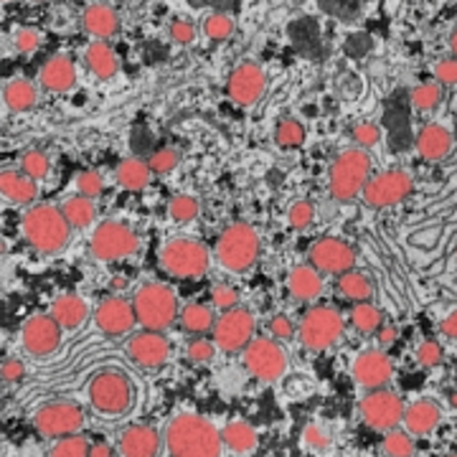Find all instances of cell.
Listing matches in <instances>:
<instances>
[{
	"mask_svg": "<svg viewBox=\"0 0 457 457\" xmlns=\"http://www.w3.org/2000/svg\"><path fill=\"white\" fill-rule=\"evenodd\" d=\"M165 447L170 457H221L224 437L206 417L180 411L165 427Z\"/></svg>",
	"mask_w": 457,
	"mask_h": 457,
	"instance_id": "cell-1",
	"label": "cell"
},
{
	"mask_svg": "<svg viewBox=\"0 0 457 457\" xmlns=\"http://www.w3.org/2000/svg\"><path fill=\"white\" fill-rule=\"evenodd\" d=\"M23 237L36 252L54 254V252H59L69 245L71 224L66 221L62 206L36 204L23 216Z\"/></svg>",
	"mask_w": 457,
	"mask_h": 457,
	"instance_id": "cell-2",
	"label": "cell"
},
{
	"mask_svg": "<svg viewBox=\"0 0 457 457\" xmlns=\"http://www.w3.org/2000/svg\"><path fill=\"white\" fill-rule=\"evenodd\" d=\"M371 155L363 147H348L330 163L328 170V188L336 201H353L363 194L371 179Z\"/></svg>",
	"mask_w": 457,
	"mask_h": 457,
	"instance_id": "cell-3",
	"label": "cell"
},
{
	"mask_svg": "<svg viewBox=\"0 0 457 457\" xmlns=\"http://www.w3.org/2000/svg\"><path fill=\"white\" fill-rule=\"evenodd\" d=\"M132 308L137 315V323L147 330H165L180 318L179 297L168 285L161 282L143 285L132 297Z\"/></svg>",
	"mask_w": 457,
	"mask_h": 457,
	"instance_id": "cell-4",
	"label": "cell"
},
{
	"mask_svg": "<svg viewBox=\"0 0 457 457\" xmlns=\"http://www.w3.org/2000/svg\"><path fill=\"white\" fill-rule=\"evenodd\" d=\"M260 234L249 224H231L221 231L213 246L219 264L237 275L254 267V262L260 260Z\"/></svg>",
	"mask_w": 457,
	"mask_h": 457,
	"instance_id": "cell-5",
	"label": "cell"
},
{
	"mask_svg": "<svg viewBox=\"0 0 457 457\" xmlns=\"http://www.w3.org/2000/svg\"><path fill=\"white\" fill-rule=\"evenodd\" d=\"M89 404L97 414L104 417H120L132 407V384L128 376L117 374V371H99L89 386H87Z\"/></svg>",
	"mask_w": 457,
	"mask_h": 457,
	"instance_id": "cell-6",
	"label": "cell"
},
{
	"mask_svg": "<svg viewBox=\"0 0 457 457\" xmlns=\"http://www.w3.org/2000/svg\"><path fill=\"white\" fill-rule=\"evenodd\" d=\"M343 315L330 305H315L305 312L303 323L297 328L300 343L311 351H328L343 338Z\"/></svg>",
	"mask_w": 457,
	"mask_h": 457,
	"instance_id": "cell-7",
	"label": "cell"
},
{
	"mask_svg": "<svg viewBox=\"0 0 457 457\" xmlns=\"http://www.w3.org/2000/svg\"><path fill=\"white\" fill-rule=\"evenodd\" d=\"M209 249L196 242V239H170L168 245L161 249V264L173 275L180 279H196L201 275H206L209 270Z\"/></svg>",
	"mask_w": 457,
	"mask_h": 457,
	"instance_id": "cell-8",
	"label": "cell"
},
{
	"mask_svg": "<svg viewBox=\"0 0 457 457\" xmlns=\"http://www.w3.org/2000/svg\"><path fill=\"white\" fill-rule=\"evenodd\" d=\"M92 254L102 262H117L132 257L140 249V237L122 221H102L89 239Z\"/></svg>",
	"mask_w": 457,
	"mask_h": 457,
	"instance_id": "cell-9",
	"label": "cell"
},
{
	"mask_svg": "<svg viewBox=\"0 0 457 457\" xmlns=\"http://www.w3.org/2000/svg\"><path fill=\"white\" fill-rule=\"evenodd\" d=\"M87 422L84 409L74 402H49L33 414V427L51 440L77 435Z\"/></svg>",
	"mask_w": 457,
	"mask_h": 457,
	"instance_id": "cell-10",
	"label": "cell"
},
{
	"mask_svg": "<svg viewBox=\"0 0 457 457\" xmlns=\"http://www.w3.org/2000/svg\"><path fill=\"white\" fill-rule=\"evenodd\" d=\"M361 420L371 429H378V432H392L399 425H404V402L396 392H389V389H376V392H369L359 404Z\"/></svg>",
	"mask_w": 457,
	"mask_h": 457,
	"instance_id": "cell-11",
	"label": "cell"
},
{
	"mask_svg": "<svg viewBox=\"0 0 457 457\" xmlns=\"http://www.w3.org/2000/svg\"><path fill=\"white\" fill-rule=\"evenodd\" d=\"M245 366L262 384H275L287 371V353L275 338H254L245 348Z\"/></svg>",
	"mask_w": 457,
	"mask_h": 457,
	"instance_id": "cell-12",
	"label": "cell"
},
{
	"mask_svg": "<svg viewBox=\"0 0 457 457\" xmlns=\"http://www.w3.org/2000/svg\"><path fill=\"white\" fill-rule=\"evenodd\" d=\"M411 188H414V179L409 176L407 170L392 168V170L371 176L361 196L371 209H389V206L402 204L411 194Z\"/></svg>",
	"mask_w": 457,
	"mask_h": 457,
	"instance_id": "cell-13",
	"label": "cell"
},
{
	"mask_svg": "<svg viewBox=\"0 0 457 457\" xmlns=\"http://www.w3.org/2000/svg\"><path fill=\"white\" fill-rule=\"evenodd\" d=\"M254 328H257V320L252 311L246 308H234V311H227L213 326V343L227 351V353H234V351H245L249 343L254 341Z\"/></svg>",
	"mask_w": 457,
	"mask_h": 457,
	"instance_id": "cell-14",
	"label": "cell"
},
{
	"mask_svg": "<svg viewBox=\"0 0 457 457\" xmlns=\"http://www.w3.org/2000/svg\"><path fill=\"white\" fill-rule=\"evenodd\" d=\"M62 330L64 328L56 323L54 315H31L23 328H21V345L26 353H31L36 359H44V356H51L59 343H62Z\"/></svg>",
	"mask_w": 457,
	"mask_h": 457,
	"instance_id": "cell-15",
	"label": "cell"
},
{
	"mask_svg": "<svg viewBox=\"0 0 457 457\" xmlns=\"http://www.w3.org/2000/svg\"><path fill=\"white\" fill-rule=\"evenodd\" d=\"M267 89V74L257 62H242L231 69L227 79V95L239 107L257 104Z\"/></svg>",
	"mask_w": 457,
	"mask_h": 457,
	"instance_id": "cell-16",
	"label": "cell"
},
{
	"mask_svg": "<svg viewBox=\"0 0 457 457\" xmlns=\"http://www.w3.org/2000/svg\"><path fill=\"white\" fill-rule=\"evenodd\" d=\"M311 264L323 275L341 278L353 270L356 264V249L343 242L338 237H323L311 246Z\"/></svg>",
	"mask_w": 457,
	"mask_h": 457,
	"instance_id": "cell-17",
	"label": "cell"
},
{
	"mask_svg": "<svg viewBox=\"0 0 457 457\" xmlns=\"http://www.w3.org/2000/svg\"><path fill=\"white\" fill-rule=\"evenodd\" d=\"M351 374L356 378L361 389L376 392V389H386V384L392 381L394 363L386 351L381 348H366L353 359Z\"/></svg>",
	"mask_w": 457,
	"mask_h": 457,
	"instance_id": "cell-18",
	"label": "cell"
},
{
	"mask_svg": "<svg viewBox=\"0 0 457 457\" xmlns=\"http://www.w3.org/2000/svg\"><path fill=\"white\" fill-rule=\"evenodd\" d=\"M128 356L140 369H161L165 366V361L170 359V343L161 330L143 328L128 341Z\"/></svg>",
	"mask_w": 457,
	"mask_h": 457,
	"instance_id": "cell-19",
	"label": "cell"
},
{
	"mask_svg": "<svg viewBox=\"0 0 457 457\" xmlns=\"http://www.w3.org/2000/svg\"><path fill=\"white\" fill-rule=\"evenodd\" d=\"M95 323L104 333V336H112V338H120V336H128L135 323H137V315H135V308L132 303L122 300V297H107L102 300L95 311Z\"/></svg>",
	"mask_w": 457,
	"mask_h": 457,
	"instance_id": "cell-20",
	"label": "cell"
},
{
	"mask_svg": "<svg viewBox=\"0 0 457 457\" xmlns=\"http://www.w3.org/2000/svg\"><path fill=\"white\" fill-rule=\"evenodd\" d=\"M161 432L147 425H132L120 437L122 457H158L161 455Z\"/></svg>",
	"mask_w": 457,
	"mask_h": 457,
	"instance_id": "cell-21",
	"label": "cell"
},
{
	"mask_svg": "<svg viewBox=\"0 0 457 457\" xmlns=\"http://www.w3.org/2000/svg\"><path fill=\"white\" fill-rule=\"evenodd\" d=\"M414 145H417V153L422 155V161H427V163H440V161H445L453 153L455 140H453V132L447 130V128L432 122V125H425L420 130Z\"/></svg>",
	"mask_w": 457,
	"mask_h": 457,
	"instance_id": "cell-22",
	"label": "cell"
},
{
	"mask_svg": "<svg viewBox=\"0 0 457 457\" xmlns=\"http://www.w3.org/2000/svg\"><path fill=\"white\" fill-rule=\"evenodd\" d=\"M442 422V407L435 399H417L411 402L404 411V427L409 435L414 437H425L429 432H435Z\"/></svg>",
	"mask_w": 457,
	"mask_h": 457,
	"instance_id": "cell-23",
	"label": "cell"
},
{
	"mask_svg": "<svg viewBox=\"0 0 457 457\" xmlns=\"http://www.w3.org/2000/svg\"><path fill=\"white\" fill-rule=\"evenodd\" d=\"M82 29L95 41H107V38H112L114 33L120 31V16H117V11H114L112 5H107V3H92V5L84 8Z\"/></svg>",
	"mask_w": 457,
	"mask_h": 457,
	"instance_id": "cell-24",
	"label": "cell"
},
{
	"mask_svg": "<svg viewBox=\"0 0 457 457\" xmlns=\"http://www.w3.org/2000/svg\"><path fill=\"white\" fill-rule=\"evenodd\" d=\"M38 79H41L44 89L64 95L69 89H74V84H77V66L69 56H51L49 62L41 66Z\"/></svg>",
	"mask_w": 457,
	"mask_h": 457,
	"instance_id": "cell-25",
	"label": "cell"
},
{
	"mask_svg": "<svg viewBox=\"0 0 457 457\" xmlns=\"http://www.w3.org/2000/svg\"><path fill=\"white\" fill-rule=\"evenodd\" d=\"M287 290L297 303H315L323 295V272L312 264H297L287 278Z\"/></svg>",
	"mask_w": 457,
	"mask_h": 457,
	"instance_id": "cell-26",
	"label": "cell"
},
{
	"mask_svg": "<svg viewBox=\"0 0 457 457\" xmlns=\"http://www.w3.org/2000/svg\"><path fill=\"white\" fill-rule=\"evenodd\" d=\"M0 191L11 204H18V206H31L33 201L38 198L36 180L29 179L23 170H5L0 176Z\"/></svg>",
	"mask_w": 457,
	"mask_h": 457,
	"instance_id": "cell-27",
	"label": "cell"
},
{
	"mask_svg": "<svg viewBox=\"0 0 457 457\" xmlns=\"http://www.w3.org/2000/svg\"><path fill=\"white\" fill-rule=\"evenodd\" d=\"M221 437H224V447L234 455H249L257 450L260 445V435L257 429L245 422V420H231L224 429H221Z\"/></svg>",
	"mask_w": 457,
	"mask_h": 457,
	"instance_id": "cell-28",
	"label": "cell"
},
{
	"mask_svg": "<svg viewBox=\"0 0 457 457\" xmlns=\"http://www.w3.org/2000/svg\"><path fill=\"white\" fill-rule=\"evenodd\" d=\"M51 315L56 318V323L64 328V330H74L87 320L89 308L79 295H59L51 305Z\"/></svg>",
	"mask_w": 457,
	"mask_h": 457,
	"instance_id": "cell-29",
	"label": "cell"
},
{
	"mask_svg": "<svg viewBox=\"0 0 457 457\" xmlns=\"http://www.w3.org/2000/svg\"><path fill=\"white\" fill-rule=\"evenodd\" d=\"M84 62L89 66V71L99 77V79H112L114 74L120 71V62H117V54L112 46H107V41H92L87 46L84 54Z\"/></svg>",
	"mask_w": 457,
	"mask_h": 457,
	"instance_id": "cell-30",
	"label": "cell"
},
{
	"mask_svg": "<svg viewBox=\"0 0 457 457\" xmlns=\"http://www.w3.org/2000/svg\"><path fill=\"white\" fill-rule=\"evenodd\" d=\"M180 328L191 336H206L209 330H213L216 326V315L209 305H201V303H191L180 311Z\"/></svg>",
	"mask_w": 457,
	"mask_h": 457,
	"instance_id": "cell-31",
	"label": "cell"
},
{
	"mask_svg": "<svg viewBox=\"0 0 457 457\" xmlns=\"http://www.w3.org/2000/svg\"><path fill=\"white\" fill-rule=\"evenodd\" d=\"M338 293L351 300V303H371L374 297V282L366 272H359V270H351L338 278Z\"/></svg>",
	"mask_w": 457,
	"mask_h": 457,
	"instance_id": "cell-32",
	"label": "cell"
},
{
	"mask_svg": "<svg viewBox=\"0 0 457 457\" xmlns=\"http://www.w3.org/2000/svg\"><path fill=\"white\" fill-rule=\"evenodd\" d=\"M3 99H5V107L11 112H29L38 102V92H36V87L29 79H11V82L5 84Z\"/></svg>",
	"mask_w": 457,
	"mask_h": 457,
	"instance_id": "cell-33",
	"label": "cell"
},
{
	"mask_svg": "<svg viewBox=\"0 0 457 457\" xmlns=\"http://www.w3.org/2000/svg\"><path fill=\"white\" fill-rule=\"evenodd\" d=\"M117 183L122 186V188H128V191H140V188H145L147 183H150V176H153V170H150V163L147 161H140V158H128V161H122V163L117 165Z\"/></svg>",
	"mask_w": 457,
	"mask_h": 457,
	"instance_id": "cell-34",
	"label": "cell"
},
{
	"mask_svg": "<svg viewBox=\"0 0 457 457\" xmlns=\"http://www.w3.org/2000/svg\"><path fill=\"white\" fill-rule=\"evenodd\" d=\"M62 212H64L66 221L71 224V228H87L95 224L97 206H95V198L71 196L62 204Z\"/></svg>",
	"mask_w": 457,
	"mask_h": 457,
	"instance_id": "cell-35",
	"label": "cell"
},
{
	"mask_svg": "<svg viewBox=\"0 0 457 457\" xmlns=\"http://www.w3.org/2000/svg\"><path fill=\"white\" fill-rule=\"evenodd\" d=\"M351 326L356 328L359 333H374L384 326V315L376 308L374 303H356V308L351 311Z\"/></svg>",
	"mask_w": 457,
	"mask_h": 457,
	"instance_id": "cell-36",
	"label": "cell"
},
{
	"mask_svg": "<svg viewBox=\"0 0 457 457\" xmlns=\"http://www.w3.org/2000/svg\"><path fill=\"white\" fill-rule=\"evenodd\" d=\"M440 102H442V84L422 82L411 89V104H414V110H420V112H432V110H437V107H440Z\"/></svg>",
	"mask_w": 457,
	"mask_h": 457,
	"instance_id": "cell-37",
	"label": "cell"
},
{
	"mask_svg": "<svg viewBox=\"0 0 457 457\" xmlns=\"http://www.w3.org/2000/svg\"><path fill=\"white\" fill-rule=\"evenodd\" d=\"M414 435L409 432H402V429H392L384 435V442H381V450L386 457H411L414 455Z\"/></svg>",
	"mask_w": 457,
	"mask_h": 457,
	"instance_id": "cell-38",
	"label": "cell"
},
{
	"mask_svg": "<svg viewBox=\"0 0 457 457\" xmlns=\"http://www.w3.org/2000/svg\"><path fill=\"white\" fill-rule=\"evenodd\" d=\"M275 143L279 147L295 150V147H300L305 143V128L297 120H293V117H285V120H279L278 128H275Z\"/></svg>",
	"mask_w": 457,
	"mask_h": 457,
	"instance_id": "cell-39",
	"label": "cell"
},
{
	"mask_svg": "<svg viewBox=\"0 0 457 457\" xmlns=\"http://www.w3.org/2000/svg\"><path fill=\"white\" fill-rule=\"evenodd\" d=\"M21 170L33 180L46 179L51 173L49 155H46L44 150H29V153H23V158H21Z\"/></svg>",
	"mask_w": 457,
	"mask_h": 457,
	"instance_id": "cell-40",
	"label": "cell"
},
{
	"mask_svg": "<svg viewBox=\"0 0 457 457\" xmlns=\"http://www.w3.org/2000/svg\"><path fill=\"white\" fill-rule=\"evenodd\" d=\"M89 442L82 435H71V437H62L51 445L49 457H89Z\"/></svg>",
	"mask_w": 457,
	"mask_h": 457,
	"instance_id": "cell-41",
	"label": "cell"
},
{
	"mask_svg": "<svg viewBox=\"0 0 457 457\" xmlns=\"http://www.w3.org/2000/svg\"><path fill=\"white\" fill-rule=\"evenodd\" d=\"M201 212V206H198V201L194 196H186V194H179V196L170 198V204H168V213H170V219L173 221H179V224H188V221H194Z\"/></svg>",
	"mask_w": 457,
	"mask_h": 457,
	"instance_id": "cell-42",
	"label": "cell"
},
{
	"mask_svg": "<svg viewBox=\"0 0 457 457\" xmlns=\"http://www.w3.org/2000/svg\"><path fill=\"white\" fill-rule=\"evenodd\" d=\"M237 31V23L234 18L227 13H212V16L204 21V33L212 38V41H227Z\"/></svg>",
	"mask_w": 457,
	"mask_h": 457,
	"instance_id": "cell-43",
	"label": "cell"
},
{
	"mask_svg": "<svg viewBox=\"0 0 457 457\" xmlns=\"http://www.w3.org/2000/svg\"><path fill=\"white\" fill-rule=\"evenodd\" d=\"M147 163H150V170H153V173L165 176V173H170V170L179 168L180 153L176 147H158V150H153V155L147 158Z\"/></svg>",
	"mask_w": 457,
	"mask_h": 457,
	"instance_id": "cell-44",
	"label": "cell"
},
{
	"mask_svg": "<svg viewBox=\"0 0 457 457\" xmlns=\"http://www.w3.org/2000/svg\"><path fill=\"white\" fill-rule=\"evenodd\" d=\"M303 445L311 453H326L328 447H330V432L320 425H308L303 429Z\"/></svg>",
	"mask_w": 457,
	"mask_h": 457,
	"instance_id": "cell-45",
	"label": "cell"
},
{
	"mask_svg": "<svg viewBox=\"0 0 457 457\" xmlns=\"http://www.w3.org/2000/svg\"><path fill=\"white\" fill-rule=\"evenodd\" d=\"M216 343L209 341V338H204V336H196L194 341L188 343V348H186V353H188V359L194 361V363H209L216 356Z\"/></svg>",
	"mask_w": 457,
	"mask_h": 457,
	"instance_id": "cell-46",
	"label": "cell"
},
{
	"mask_svg": "<svg viewBox=\"0 0 457 457\" xmlns=\"http://www.w3.org/2000/svg\"><path fill=\"white\" fill-rule=\"evenodd\" d=\"M212 303L219 311H234V308H239V290L231 285H216L212 290Z\"/></svg>",
	"mask_w": 457,
	"mask_h": 457,
	"instance_id": "cell-47",
	"label": "cell"
},
{
	"mask_svg": "<svg viewBox=\"0 0 457 457\" xmlns=\"http://www.w3.org/2000/svg\"><path fill=\"white\" fill-rule=\"evenodd\" d=\"M312 219H315V206L311 201H295L287 212V221L293 228H305L311 227Z\"/></svg>",
	"mask_w": 457,
	"mask_h": 457,
	"instance_id": "cell-48",
	"label": "cell"
},
{
	"mask_svg": "<svg viewBox=\"0 0 457 457\" xmlns=\"http://www.w3.org/2000/svg\"><path fill=\"white\" fill-rule=\"evenodd\" d=\"M442 359H445V351H442L440 343L422 341L417 345V361H420V366L435 369V366H440Z\"/></svg>",
	"mask_w": 457,
	"mask_h": 457,
	"instance_id": "cell-49",
	"label": "cell"
},
{
	"mask_svg": "<svg viewBox=\"0 0 457 457\" xmlns=\"http://www.w3.org/2000/svg\"><path fill=\"white\" fill-rule=\"evenodd\" d=\"M102 188H104V183H102V176H99L97 170H82L77 176V191H79V196L97 198L102 194Z\"/></svg>",
	"mask_w": 457,
	"mask_h": 457,
	"instance_id": "cell-50",
	"label": "cell"
},
{
	"mask_svg": "<svg viewBox=\"0 0 457 457\" xmlns=\"http://www.w3.org/2000/svg\"><path fill=\"white\" fill-rule=\"evenodd\" d=\"M378 140H381V128L376 122H359L353 128V143L363 150L378 145Z\"/></svg>",
	"mask_w": 457,
	"mask_h": 457,
	"instance_id": "cell-51",
	"label": "cell"
},
{
	"mask_svg": "<svg viewBox=\"0 0 457 457\" xmlns=\"http://www.w3.org/2000/svg\"><path fill=\"white\" fill-rule=\"evenodd\" d=\"M170 41H173V44H180V46L194 44V41H196V26H194L191 21H186V18H176V21L170 23Z\"/></svg>",
	"mask_w": 457,
	"mask_h": 457,
	"instance_id": "cell-52",
	"label": "cell"
},
{
	"mask_svg": "<svg viewBox=\"0 0 457 457\" xmlns=\"http://www.w3.org/2000/svg\"><path fill=\"white\" fill-rule=\"evenodd\" d=\"M13 46H16L18 54H31L41 46V33L36 31V29H29V26H23V29H18L13 33Z\"/></svg>",
	"mask_w": 457,
	"mask_h": 457,
	"instance_id": "cell-53",
	"label": "cell"
},
{
	"mask_svg": "<svg viewBox=\"0 0 457 457\" xmlns=\"http://www.w3.org/2000/svg\"><path fill=\"white\" fill-rule=\"evenodd\" d=\"M267 330H270V338H275V341H290V338H295V333H297V328H295V323L287 315H275L270 320Z\"/></svg>",
	"mask_w": 457,
	"mask_h": 457,
	"instance_id": "cell-54",
	"label": "cell"
},
{
	"mask_svg": "<svg viewBox=\"0 0 457 457\" xmlns=\"http://www.w3.org/2000/svg\"><path fill=\"white\" fill-rule=\"evenodd\" d=\"M435 82L442 87H455L457 84V59H440L435 64Z\"/></svg>",
	"mask_w": 457,
	"mask_h": 457,
	"instance_id": "cell-55",
	"label": "cell"
},
{
	"mask_svg": "<svg viewBox=\"0 0 457 457\" xmlns=\"http://www.w3.org/2000/svg\"><path fill=\"white\" fill-rule=\"evenodd\" d=\"M0 374H3V381H5V384H18V381L26 376V363L21 359L8 356V359L3 361V366H0Z\"/></svg>",
	"mask_w": 457,
	"mask_h": 457,
	"instance_id": "cell-56",
	"label": "cell"
},
{
	"mask_svg": "<svg viewBox=\"0 0 457 457\" xmlns=\"http://www.w3.org/2000/svg\"><path fill=\"white\" fill-rule=\"evenodd\" d=\"M396 338H399V328L392 326V323H384V326L376 330V341H378L381 348H389V345H394Z\"/></svg>",
	"mask_w": 457,
	"mask_h": 457,
	"instance_id": "cell-57",
	"label": "cell"
},
{
	"mask_svg": "<svg viewBox=\"0 0 457 457\" xmlns=\"http://www.w3.org/2000/svg\"><path fill=\"white\" fill-rule=\"evenodd\" d=\"M440 330H442V336H447V338L457 341V311H453L447 318H445V320H442Z\"/></svg>",
	"mask_w": 457,
	"mask_h": 457,
	"instance_id": "cell-58",
	"label": "cell"
},
{
	"mask_svg": "<svg viewBox=\"0 0 457 457\" xmlns=\"http://www.w3.org/2000/svg\"><path fill=\"white\" fill-rule=\"evenodd\" d=\"M89 457H114V453L110 445H102V442H99V445H92V447H89Z\"/></svg>",
	"mask_w": 457,
	"mask_h": 457,
	"instance_id": "cell-59",
	"label": "cell"
},
{
	"mask_svg": "<svg viewBox=\"0 0 457 457\" xmlns=\"http://www.w3.org/2000/svg\"><path fill=\"white\" fill-rule=\"evenodd\" d=\"M450 49H453V56L457 59V29L453 31V36H450Z\"/></svg>",
	"mask_w": 457,
	"mask_h": 457,
	"instance_id": "cell-60",
	"label": "cell"
},
{
	"mask_svg": "<svg viewBox=\"0 0 457 457\" xmlns=\"http://www.w3.org/2000/svg\"><path fill=\"white\" fill-rule=\"evenodd\" d=\"M450 402H453V407L457 409V394H453V399H450Z\"/></svg>",
	"mask_w": 457,
	"mask_h": 457,
	"instance_id": "cell-61",
	"label": "cell"
},
{
	"mask_svg": "<svg viewBox=\"0 0 457 457\" xmlns=\"http://www.w3.org/2000/svg\"><path fill=\"white\" fill-rule=\"evenodd\" d=\"M3 3H13V0H3Z\"/></svg>",
	"mask_w": 457,
	"mask_h": 457,
	"instance_id": "cell-62",
	"label": "cell"
},
{
	"mask_svg": "<svg viewBox=\"0 0 457 457\" xmlns=\"http://www.w3.org/2000/svg\"><path fill=\"white\" fill-rule=\"evenodd\" d=\"M447 457H457V455H447Z\"/></svg>",
	"mask_w": 457,
	"mask_h": 457,
	"instance_id": "cell-63",
	"label": "cell"
}]
</instances>
